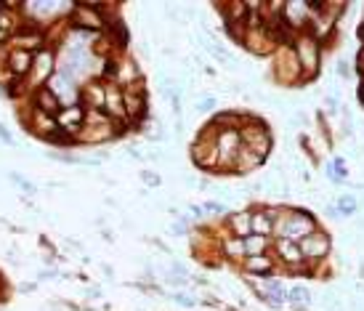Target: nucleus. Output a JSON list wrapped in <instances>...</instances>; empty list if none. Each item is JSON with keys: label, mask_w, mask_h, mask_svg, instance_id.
<instances>
[{"label": "nucleus", "mask_w": 364, "mask_h": 311, "mask_svg": "<svg viewBox=\"0 0 364 311\" xmlns=\"http://www.w3.org/2000/svg\"><path fill=\"white\" fill-rule=\"evenodd\" d=\"M203 211L210 213V216H223V213H226V205H223V202L210 200V202H205V205H203Z\"/></svg>", "instance_id": "nucleus-29"}, {"label": "nucleus", "mask_w": 364, "mask_h": 311, "mask_svg": "<svg viewBox=\"0 0 364 311\" xmlns=\"http://www.w3.org/2000/svg\"><path fill=\"white\" fill-rule=\"evenodd\" d=\"M0 288H3V277H0Z\"/></svg>", "instance_id": "nucleus-33"}, {"label": "nucleus", "mask_w": 364, "mask_h": 311, "mask_svg": "<svg viewBox=\"0 0 364 311\" xmlns=\"http://www.w3.org/2000/svg\"><path fill=\"white\" fill-rule=\"evenodd\" d=\"M32 56H35V53H30V51H21V48H14V51H11L9 59H6L11 75H16V78H21V75H30Z\"/></svg>", "instance_id": "nucleus-20"}, {"label": "nucleus", "mask_w": 364, "mask_h": 311, "mask_svg": "<svg viewBox=\"0 0 364 311\" xmlns=\"http://www.w3.org/2000/svg\"><path fill=\"white\" fill-rule=\"evenodd\" d=\"M215 110V99L213 96H205V99L197 101V112H210Z\"/></svg>", "instance_id": "nucleus-30"}, {"label": "nucleus", "mask_w": 364, "mask_h": 311, "mask_svg": "<svg viewBox=\"0 0 364 311\" xmlns=\"http://www.w3.org/2000/svg\"><path fill=\"white\" fill-rule=\"evenodd\" d=\"M362 96H364V90H362Z\"/></svg>", "instance_id": "nucleus-34"}, {"label": "nucleus", "mask_w": 364, "mask_h": 311, "mask_svg": "<svg viewBox=\"0 0 364 311\" xmlns=\"http://www.w3.org/2000/svg\"><path fill=\"white\" fill-rule=\"evenodd\" d=\"M120 125L122 122L107 117L104 112L85 110V122H82V131H80L77 139L85 141V144H104V141L114 139V136L122 131Z\"/></svg>", "instance_id": "nucleus-3"}, {"label": "nucleus", "mask_w": 364, "mask_h": 311, "mask_svg": "<svg viewBox=\"0 0 364 311\" xmlns=\"http://www.w3.org/2000/svg\"><path fill=\"white\" fill-rule=\"evenodd\" d=\"M223 253L234 258V261H245V240L240 237H229V240L223 242Z\"/></svg>", "instance_id": "nucleus-26"}, {"label": "nucleus", "mask_w": 364, "mask_h": 311, "mask_svg": "<svg viewBox=\"0 0 364 311\" xmlns=\"http://www.w3.org/2000/svg\"><path fill=\"white\" fill-rule=\"evenodd\" d=\"M30 128H32L35 133H38V136H43V139H48V141H53V139H64V136L59 133L56 117H53V115H46V112H41V110L32 112Z\"/></svg>", "instance_id": "nucleus-16"}, {"label": "nucleus", "mask_w": 364, "mask_h": 311, "mask_svg": "<svg viewBox=\"0 0 364 311\" xmlns=\"http://www.w3.org/2000/svg\"><path fill=\"white\" fill-rule=\"evenodd\" d=\"M82 122H85V107L80 101L70 104V107H61L56 115V125H59V133L64 139H77L82 131Z\"/></svg>", "instance_id": "nucleus-10"}, {"label": "nucleus", "mask_w": 364, "mask_h": 311, "mask_svg": "<svg viewBox=\"0 0 364 311\" xmlns=\"http://www.w3.org/2000/svg\"><path fill=\"white\" fill-rule=\"evenodd\" d=\"M250 229H253V234H258V237H272L274 221H272V216H269V211H255L253 218H250Z\"/></svg>", "instance_id": "nucleus-23"}, {"label": "nucleus", "mask_w": 364, "mask_h": 311, "mask_svg": "<svg viewBox=\"0 0 364 311\" xmlns=\"http://www.w3.org/2000/svg\"><path fill=\"white\" fill-rule=\"evenodd\" d=\"M274 253H277V261L284 263V266H290V269H301V266H306L301 245L293 240H277L274 242Z\"/></svg>", "instance_id": "nucleus-14"}, {"label": "nucleus", "mask_w": 364, "mask_h": 311, "mask_svg": "<svg viewBox=\"0 0 364 311\" xmlns=\"http://www.w3.org/2000/svg\"><path fill=\"white\" fill-rule=\"evenodd\" d=\"M269 216H272V221H274V237H277V240L301 242L304 237H309V234L316 231L314 216L306 211H279V208H272Z\"/></svg>", "instance_id": "nucleus-1"}, {"label": "nucleus", "mask_w": 364, "mask_h": 311, "mask_svg": "<svg viewBox=\"0 0 364 311\" xmlns=\"http://www.w3.org/2000/svg\"><path fill=\"white\" fill-rule=\"evenodd\" d=\"M309 301H311V292L306 290L304 285H295V288H290V290H287V303H293L295 309L309 306Z\"/></svg>", "instance_id": "nucleus-25"}, {"label": "nucleus", "mask_w": 364, "mask_h": 311, "mask_svg": "<svg viewBox=\"0 0 364 311\" xmlns=\"http://www.w3.org/2000/svg\"><path fill=\"white\" fill-rule=\"evenodd\" d=\"M80 104L85 110L104 112V80H88L80 88Z\"/></svg>", "instance_id": "nucleus-17"}, {"label": "nucleus", "mask_w": 364, "mask_h": 311, "mask_svg": "<svg viewBox=\"0 0 364 311\" xmlns=\"http://www.w3.org/2000/svg\"><path fill=\"white\" fill-rule=\"evenodd\" d=\"M104 115L117 122L125 120V90L107 80H104Z\"/></svg>", "instance_id": "nucleus-13"}, {"label": "nucleus", "mask_w": 364, "mask_h": 311, "mask_svg": "<svg viewBox=\"0 0 364 311\" xmlns=\"http://www.w3.org/2000/svg\"><path fill=\"white\" fill-rule=\"evenodd\" d=\"M146 90H144V80H136L131 88H125V120L141 122L146 115Z\"/></svg>", "instance_id": "nucleus-11"}, {"label": "nucleus", "mask_w": 364, "mask_h": 311, "mask_svg": "<svg viewBox=\"0 0 364 311\" xmlns=\"http://www.w3.org/2000/svg\"><path fill=\"white\" fill-rule=\"evenodd\" d=\"M274 266H277V258H272L269 253H261V255H247L242 261V269L250 274V277H272Z\"/></svg>", "instance_id": "nucleus-18"}, {"label": "nucleus", "mask_w": 364, "mask_h": 311, "mask_svg": "<svg viewBox=\"0 0 364 311\" xmlns=\"http://www.w3.org/2000/svg\"><path fill=\"white\" fill-rule=\"evenodd\" d=\"M335 211L341 213V216H354V213H356V200L351 197V194H343V197L338 200V205H335Z\"/></svg>", "instance_id": "nucleus-27"}, {"label": "nucleus", "mask_w": 364, "mask_h": 311, "mask_svg": "<svg viewBox=\"0 0 364 311\" xmlns=\"http://www.w3.org/2000/svg\"><path fill=\"white\" fill-rule=\"evenodd\" d=\"M282 24L290 32H304L311 24V3L309 0H284L282 3Z\"/></svg>", "instance_id": "nucleus-7"}, {"label": "nucleus", "mask_w": 364, "mask_h": 311, "mask_svg": "<svg viewBox=\"0 0 364 311\" xmlns=\"http://www.w3.org/2000/svg\"><path fill=\"white\" fill-rule=\"evenodd\" d=\"M261 253H269V237H258V234L245 237V258L247 255H261Z\"/></svg>", "instance_id": "nucleus-24"}, {"label": "nucleus", "mask_w": 364, "mask_h": 311, "mask_svg": "<svg viewBox=\"0 0 364 311\" xmlns=\"http://www.w3.org/2000/svg\"><path fill=\"white\" fill-rule=\"evenodd\" d=\"M24 11L32 14V19L53 21V19H59L61 11H72V6L70 3H56V0H41V3H27Z\"/></svg>", "instance_id": "nucleus-15"}, {"label": "nucleus", "mask_w": 364, "mask_h": 311, "mask_svg": "<svg viewBox=\"0 0 364 311\" xmlns=\"http://www.w3.org/2000/svg\"><path fill=\"white\" fill-rule=\"evenodd\" d=\"M240 139H242V149H247L255 157H266L272 152V133L263 125V120L255 117H245L242 128H240Z\"/></svg>", "instance_id": "nucleus-4"}, {"label": "nucleus", "mask_w": 364, "mask_h": 311, "mask_svg": "<svg viewBox=\"0 0 364 311\" xmlns=\"http://www.w3.org/2000/svg\"><path fill=\"white\" fill-rule=\"evenodd\" d=\"M173 298H176V301L181 303V306H194V303H197V298H189V295H186V292H176V295H173Z\"/></svg>", "instance_id": "nucleus-31"}, {"label": "nucleus", "mask_w": 364, "mask_h": 311, "mask_svg": "<svg viewBox=\"0 0 364 311\" xmlns=\"http://www.w3.org/2000/svg\"><path fill=\"white\" fill-rule=\"evenodd\" d=\"M274 75L282 85H295V83L304 80L301 64H298L293 53V46H279L274 51Z\"/></svg>", "instance_id": "nucleus-6"}, {"label": "nucleus", "mask_w": 364, "mask_h": 311, "mask_svg": "<svg viewBox=\"0 0 364 311\" xmlns=\"http://www.w3.org/2000/svg\"><path fill=\"white\" fill-rule=\"evenodd\" d=\"M293 53L301 64L304 80H314L322 70V46L311 32H298L293 38Z\"/></svg>", "instance_id": "nucleus-2"}, {"label": "nucleus", "mask_w": 364, "mask_h": 311, "mask_svg": "<svg viewBox=\"0 0 364 311\" xmlns=\"http://www.w3.org/2000/svg\"><path fill=\"white\" fill-rule=\"evenodd\" d=\"M56 67H59V61H56V51H51V48L35 51V56H32V67H30L32 85H35V88L48 85V80L53 78Z\"/></svg>", "instance_id": "nucleus-8"}, {"label": "nucleus", "mask_w": 364, "mask_h": 311, "mask_svg": "<svg viewBox=\"0 0 364 311\" xmlns=\"http://www.w3.org/2000/svg\"><path fill=\"white\" fill-rule=\"evenodd\" d=\"M189 211H192V216H194V218H197V221H200V218H203V216H205L203 205H192V208H189Z\"/></svg>", "instance_id": "nucleus-32"}, {"label": "nucleus", "mask_w": 364, "mask_h": 311, "mask_svg": "<svg viewBox=\"0 0 364 311\" xmlns=\"http://www.w3.org/2000/svg\"><path fill=\"white\" fill-rule=\"evenodd\" d=\"M250 218H253V213L250 211L232 213V216H229V231H232V237H240V240L250 237V234H253V229H250Z\"/></svg>", "instance_id": "nucleus-21"}, {"label": "nucleus", "mask_w": 364, "mask_h": 311, "mask_svg": "<svg viewBox=\"0 0 364 311\" xmlns=\"http://www.w3.org/2000/svg\"><path fill=\"white\" fill-rule=\"evenodd\" d=\"M327 173H330V179H343V176H346V162L343 160H333V165L327 168Z\"/></svg>", "instance_id": "nucleus-28"}, {"label": "nucleus", "mask_w": 364, "mask_h": 311, "mask_svg": "<svg viewBox=\"0 0 364 311\" xmlns=\"http://www.w3.org/2000/svg\"><path fill=\"white\" fill-rule=\"evenodd\" d=\"M298 245H301V253H304L306 263H314V261H322V258H327V255H330V248H333L330 237H327L324 231H319V229L314 231V234H309V237H304Z\"/></svg>", "instance_id": "nucleus-12"}, {"label": "nucleus", "mask_w": 364, "mask_h": 311, "mask_svg": "<svg viewBox=\"0 0 364 311\" xmlns=\"http://www.w3.org/2000/svg\"><path fill=\"white\" fill-rule=\"evenodd\" d=\"M70 24L75 30L102 35L109 21H107L99 3H77V6H72V11H70Z\"/></svg>", "instance_id": "nucleus-5"}, {"label": "nucleus", "mask_w": 364, "mask_h": 311, "mask_svg": "<svg viewBox=\"0 0 364 311\" xmlns=\"http://www.w3.org/2000/svg\"><path fill=\"white\" fill-rule=\"evenodd\" d=\"M46 88L61 101V107H70V104H77V101H80V83L75 80L72 75H67L64 70L53 72V78L48 80Z\"/></svg>", "instance_id": "nucleus-9"}, {"label": "nucleus", "mask_w": 364, "mask_h": 311, "mask_svg": "<svg viewBox=\"0 0 364 311\" xmlns=\"http://www.w3.org/2000/svg\"><path fill=\"white\" fill-rule=\"evenodd\" d=\"M261 298L266 303H272V306H282V303H287V288H284L282 282L266 277L261 285Z\"/></svg>", "instance_id": "nucleus-19"}, {"label": "nucleus", "mask_w": 364, "mask_h": 311, "mask_svg": "<svg viewBox=\"0 0 364 311\" xmlns=\"http://www.w3.org/2000/svg\"><path fill=\"white\" fill-rule=\"evenodd\" d=\"M35 110H41V112H46V115H53V117H56L61 110V101L43 85V88H38V93H35Z\"/></svg>", "instance_id": "nucleus-22"}]
</instances>
